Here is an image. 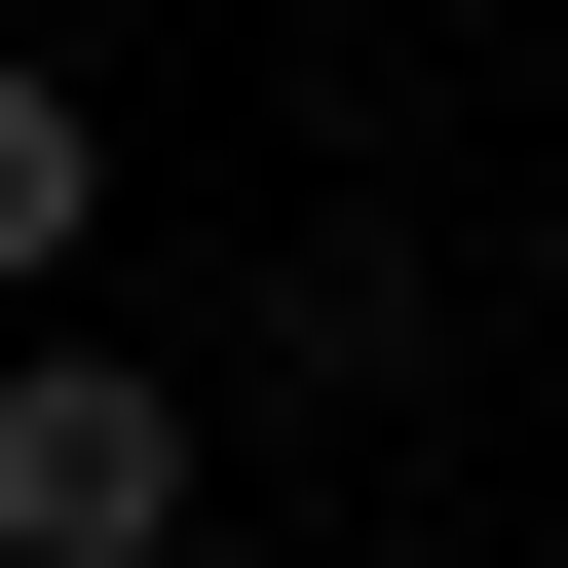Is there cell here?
Segmentation results:
<instances>
[{"mask_svg":"<svg viewBox=\"0 0 568 568\" xmlns=\"http://www.w3.org/2000/svg\"><path fill=\"white\" fill-rule=\"evenodd\" d=\"M190 530H227V417H190V342L0 304V568H190Z\"/></svg>","mask_w":568,"mask_h":568,"instance_id":"cell-1","label":"cell"},{"mask_svg":"<svg viewBox=\"0 0 568 568\" xmlns=\"http://www.w3.org/2000/svg\"><path fill=\"white\" fill-rule=\"evenodd\" d=\"M114 190H152V114H114L77 39H0V304H77V265H114Z\"/></svg>","mask_w":568,"mask_h":568,"instance_id":"cell-2","label":"cell"}]
</instances>
